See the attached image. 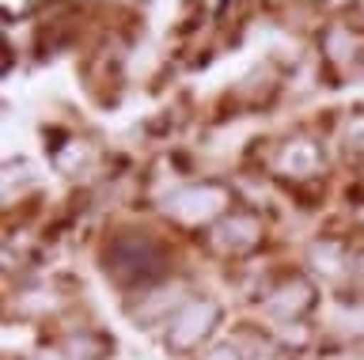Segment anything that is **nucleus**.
<instances>
[{"label":"nucleus","instance_id":"1","mask_svg":"<svg viewBox=\"0 0 364 360\" xmlns=\"http://www.w3.org/2000/svg\"><path fill=\"white\" fill-rule=\"evenodd\" d=\"M216 315H220V307H216L213 300H190L186 307L175 315V322H171V345L175 349H193L205 334L213 330Z\"/></svg>","mask_w":364,"mask_h":360},{"label":"nucleus","instance_id":"2","mask_svg":"<svg viewBox=\"0 0 364 360\" xmlns=\"http://www.w3.org/2000/svg\"><path fill=\"white\" fill-rule=\"evenodd\" d=\"M224 201L228 194L220 186H193V190H182V194L171 197V212H175L178 220H186V224H198V220H209L216 217V212L224 209Z\"/></svg>","mask_w":364,"mask_h":360},{"label":"nucleus","instance_id":"3","mask_svg":"<svg viewBox=\"0 0 364 360\" xmlns=\"http://www.w3.org/2000/svg\"><path fill=\"white\" fill-rule=\"evenodd\" d=\"M255 239H258V220H250V217H235L216 228V243L228 246V251H243Z\"/></svg>","mask_w":364,"mask_h":360},{"label":"nucleus","instance_id":"4","mask_svg":"<svg viewBox=\"0 0 364 360\" xmlns=\"http://www.w3.org/2000/svg\"><path fill=\"white\" fill-rule=\"evenodd\" d=\"M307 303H311V288H307L304 280H292V285H284L277 296L269 300V311H277V315H296V311H304Z\"/></svg>","mask_w":364,"mask_h":360},{"label":"nucleus","instance_id":"5","mask_svg":"<svg viewBox=\"0 0 364 360\" xmlns=\"http://www.w3.org/2000/svg\"><path fill=\"white\" fill-rule=\"evenodd\" d=\"M318 163V156H315V144H307V141H292L289 148H284V156H281V167L284 171H311V167Z\"/></svg>","mask_w":364,"mask_h":360},{"label":"nucleus","instance_id":"6","mask_svg":"<svg viewBox=\"0 0 364 360\" xmlns=\"http://www.w3.org/2000/svg\"><path fill=\"white\" fill-rule=\"evenodd\" d=\"M201 360H243V356H239L235 345H216V349H209Z\"/></svg>","mask_w":364,"mask_h":360},{"label":"nucleus","instance_id":"7","mask_svg":"<svg viewBox=\"0 0 364 360\" xmlns=\"http://www.w3.org/2000/svg\"><path fill=\"white\" fill-rule=\"evenodd\" d=\"M334 360H364V356H353V353H346V356H334Z\"/></svg>","mask_w":364,"mask_h":360},{"label":"nucleus","instance_id":"8","mask_svg":"<svg viewBox=\"0 0 364 360\" xmlns=\"http://www.w3.org/2000/svg\"><path fill=\"white\" fill-rule=\"evenodd\" d=\"M53 360H57V356H53Z\"/></svg>","mask_w":364,"mask_h":360}]
</instances>
